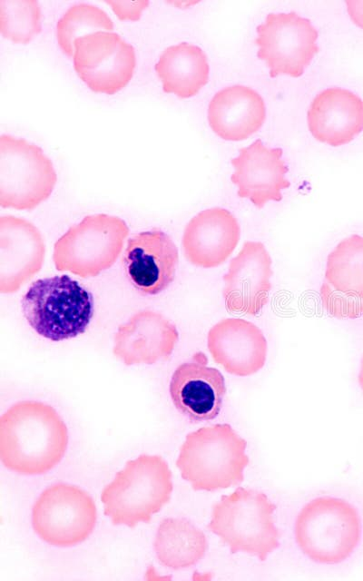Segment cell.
<instances>
[{"mask_svg": "<svg viewBox=\"0 0 363 581\" xmlns=\"http://www.w3.org/2000/svg\"><path fill=\"white\" fill-rule=\"evenodd\" d=\"M121 20L136 21L141 18L142 12L149 5L148 0L125 1V0H106Z\"/></svg>", "mask_w": 363, "mask_h": 581, "instance_id": "cell-27", "label": "cell"}, {"mask_svg": "<svg viewBox=\"0 0 363 581\" xmlns=\"http://www.w3.org/2000/svg\"><path fill=\"white\" fill-rule=\"evenodd\" d=\"M346 5L352 21L363 28V0H346Z\"/></svg>", "mask_w": 363, "mask_h": 581, "instance_id": "cell-28", "label": "cell"}, {"mask_svg": "<svg viewBox=\"0 0 363 581\" xmlns=\"http://www.w3.org/2000/svg\"><path fill=\"white\" fill-rule=\"evenodd\" d=\"M256 31L257 55L266 62L271 77L301 75L319 51L318 30L295 11L269 13Z\"/></svg>", "mask_w": 363, "mask_h": 581, "instance_id": "cell-10", "label": "cell"}, {"mask_svg": "<svg viewBox=\"0 0 363 581\" xmlns=\"http://www.w3.org/2000/svg\"><path fill=\"white\" fill-rule=\"evenodd\" d=\"M272 261L260 241H245L223 276L226 309L255 316L269 300Z\"/></svg>", "mask_w": 363, "mask_h": 581, "instance_id": "cell-15", "label": "cell"}, {"mask_svg": "<svg viewBox=\"0 0 363 581\" xmlns=\"http://www.w3.org/2000/svg\"><path fill=\"white\" fill-rule=\"evenodd\" d=\"M123 263L136 290L143 295H157L175 279L178 249L160 229L141 231L128 240Z\"/></svg>", "mask_w": 363, "mask_h": 581, "instance_id": "cell-13", "label": "cell"}, {"mask_svg": "<svg viewBox=\"0 0 363 581\" xmlns=\"http://www.w3.org/2000/svg\"><path fill=\"white\" fill-rule=\"evenodd\" d=\"M57 181L52 161L25 139L0 136V205L32 210L46 200Z\"/></svg>", "mask_w": 363, "mask_h": 581, "instance_id": "cell-8", "label": "cell"}, {"mask_svg": "<svg viewBox=\"0 0 363 581\" xmlns=\"http://www.w3.org/2000/svg\"><path fill=\"white\" fill-rule=\"evenodd\" d=\"M128 233L126 222L119 217L87 215L55 241V269L82 278L97 276L116 261Z\"/></svg>", "mask_w": 363, "mask_h": 581, "instance_id": "cell-7", "label": "cell"}, {"mask_svg": "<svg viewBox=\"0 0 363 581\" xmlns=\"http://www.w3.org/2000/svg\"><path fill=\"white\" fill-rule=\"evenodd\" d=\"M276 508L264 493L238 487L214 505L208 528L232 554L241 551L264 561L280 546V534L273 520Z\"/></svg>", "mask_w": 363, "mask_h": 581, "instance_id": "cell-5", "label": "cell"}, {"mask_svg": "<svg viewBox=\"0 0 363 581\" xmlns=\"http://www.w3.org/2000/svg\"><path fill=\"white\" fill-rule=\"evenodd\" d=\"M178 340L172 322L159 312L145 310L118 327L113 353L125 365H150L170 358Z\"/></svg>", "mask_w": 363, "mask_h": 581, "instance_id": "cell-18", "label": "cell"}, {"mask_svg": "<svg viewBox=\"0 0 363 581\" xmlns=\"http://www.w3.org/2000/svg\"><path fill=\"white\" fill-rule=\"evenodd\" d=\"M172 471L158 455H140L126 462L102 491L104 515L113 525L148 523L170 501Z\"/></svg>", "mask_w": 363, "mask_h": 581, "instance_id": "cell-3", "label": "cell"}, {"mask_svg": "<svg viewBox=\"0 0 363 581\" xmlns=\"http://www.w3.org/2000/svg\"><path fill=\"white\" fill-rule=\"evenodd\" d=\"M207 346L216 363L240 377L258 372L267 358L268 344L261 330L240 318L224 319L213 325Z\"/></svg>", "mask_w": 363, "mask_h": 581, "instance_id": "cell-19", "label": "cell"}, {"mask_svg": "<svg viewBox=\"0 0 363 581\" xmlns=\"http://www.w3.org/2000/svg\"><path fill=\"white\" fill-rule=\"evenodd\" d=\"M207 547L204 533L187 519L169 517L158 527L154 550L165 567L180 570L192 566L204 556Z\"/></svg>", "mask_w": 363, "mask_h": 581, "instance_id": "cell-24", "label": "cell"}, {"mask_svg": "<svg viewBox=\"0 0 363 581\" xmlns=\"http://www.w3.org/2000/svg\"><path fill=\"white\" fill-rule=\"evenodd\" d=\"M154 68L163 91L182 98L196 94L209 79L206 54L200 46L186 42L165 48Z\"/></svg>", "mask_w": 363, "mask_h": 581, "instance_id": "cell-23", "label": "cell"}, {"mask_svg": "<svg viewBox=\"0 0 363 581\" xmlns=\"http://www.w3.org/2000/svg\"><path fill=\"white\" fill-rule=\"evenodd\" d=\"M240 237V224L230 211L221 207L203 210L184 229L185 258L198 267H217L233 252Z\"/></svg>", "mask_w": 363, "mask_h": 581, "instance_id": "cell-20", "label": "cell"}, {"mask_svg": "<svg viewBox=\"0 0 363 581\" xmlns=\"http://www.w3.org/2000/svg\"><path fill=\"white\" fill-rule=\"evenodd\" d=\"M361 521L356 508L344 499L321 497L306 504L295 523V538L312 561L338 564L358 547Z\"/></svg>", "mask_w": 363, "mask_h": 581, "instance_id": "cell-6", "label": "cell"}, {"mask_svg": "<svg viewBox=\"0 0 363 581\" xmlns=\"http://www.w3.org/2000/svg\"><path fill=\"white\" fill-rule=\"evenodd\" d=\"M41 29V7L36 0H0V32L4 37L25 44Z\"/></svg>", "mask_w": 363, "mask_h": 581, "instance_id": "cell-26", "label": "cell"}, {"mask_svg": "<svg viewBox=\"0 0 363 581\" xmlns=\"http://www.w3.org/2000/svg\"><path fill=\"white\" fill-rule=\"evenodd\" d=\"M73 59L75 72L87 86L107 94L130 82L136 64L132 45L120 34L104 31L77 38Z\"/></svg>", "mask_w": 363, "mask_h": 581, "instance_id": "cell-11", "label": "cell"}, {"mask_svg": "<svg viewBox=\"0 0 363 581\" xmlns=\"http://www.w3.org/2000/svg\"><path fill=\"white\" fill-rule=\"evenodd\" d=\"M23 314L31 328L52 341L83 334L93 315L92 293L68 275L34 281L21 300Z\"/></svg>", "mask_w": 363, "mask_h": 581, "instance_id": "cell-4", "label": "cell"}, {"mask_svg": "<svg viewBox=\"0 0 363 581\" xmlns=\"http://www.w3.org/2000/svg\"><path fill=\"white\" fill-rule=\"evenodd\" d=\"M97 518L94 501L84 490L56 484L40 495L32 510L34 532L55 547H71L84 541Z\"/></svg>", "mask_w": 363, "mask_h": 581, "instance_id": "cell-9", "label": "cell"}, {"mask_svg": "<svg viewBox=\"0 0 363 581\" xmlns=\"http://www.w3.org/2000/svg\"><path fill=\"white\" fill-rule=\"evenodd\" d=\"M113 29V23L100 7L81 3L70 6L56 24V38L60 48L71 56L77 38L97 32Z\"/></svg>", "mask_w": 363, "mask_h": 581, "instance_id": "cell-25", "label": "cell"}, {"mask_svg": "<svg viewBox=\"0 0 363 581\" xmlns=\"http://www.w3.org/2000/svg\"><path fill=\"white\" fill-rule=\"evenodd\" d=\"M246 447L247 441L227 423L202 427L186 436L176 465L194 490L227 488L244 478Z\"/></svg>", "mask_w": 363, "mask_h": 581, "instance_id": "cell-2", "label": "cell"}, {"mask_svg": "<svg viewBox=\"0 0 363 581\" xmlns=\"http://www.w3.org/2000/svg\"><path fill=\"white\" fill-rule=\"evenodd\" d=\"M307 120L318 141L332 146L348 143L363 130V101L348 89L326 88L311 101Z\"/></svg>", "mask_w": 363, "mask_h": 581, "instance_id": "cell-21", "label": "cell"}, {"mask_svg": "<svg viewBox=\"0 0 363 581\" xmlns=\"http://www.w3.org/2000/svg\"><path fill=\"white\" fill-rule=\"evenodd\" d=\"M68 429L50 405L19 401L0 418V458L9 469L39 475L55 467L68 446Z\"/></svg>", "mask_w": 363, "mask_h": 581, "instance_id": "cell-1", "label": "cell"}, {"mask_svg": "<svg viewBox=\"0 0 363 581\" xmlns=\"http://www.w3.org/2000/svg\"><path fill=\"white\" fill-rule=\"evenodd\" d=\"M319 295L323 308L332 317H363L362 236L350 235L328 255Z\"/></svg>", "mask_w": 363, "mask_h": 581, "instance_id": "cell-12", "label": "cell"}, {"mask_svg": "<svg viewBox=\"0 0 363 581\" xmlns=\"http://www.w3.org/2000/svg\"><path fill=\"white\" fill-rule=\"evenodd\" d=\"M358 383L360 385V388L363 390V357H362V359H361L360 370H359V374H358Z\"/></svg>", "mask_w": 363, "mask_h": 581, "instance_id": "cell-29", "label": "cell"}, {"mask_svg": "<svg viewBox=\"0 0 363 581\" xmlns=\"http://www.w3.org/2000/svg\"><path fill=\"white\" fill-rule=\"evenodd\" d=\"M45 255L44 238L29 221L0 217V291L13 293L42 268Z\"/></svg>", "mask_w": 363, "mask_h": 581, "instance_id": "cell-17", "label": "cell"}, {"mask_svg": "<svg viewBox=\"0 0 363 581\" xmlns=\"http://www.w3.org/2000/svg\"><path fill=\"white\" fill-rule=\"evenodd\" d=\"M265 116V103L261 95L243 84H232L221 89L208 106L211 128L228 141L248 138L261 127Z\"/></svg>", "mask_w": 363, "mask_h": 581, "instance_id": "cell-22", "label": "cell"}, {"mask_svg": "<svg viewBox=\"0 0 363 581\" xmlns=\"http://www.w3.org/2000/svg\"><path fill=\"white\" fill-rule=\"evenodd\" d=\"M207 363L203 352L195 353L191 361L176 368L169 386L176 409L195 423L215 419L221 412L226 394L223 375Z\"/></svg>", "mask_w": 363, "mask_h": 581, "instance_id": "cell-14", "label": "cell"}, {"mask_svg": "<svg viewBox=\"0 0 363 581\" xmlns=\"http://www.w3.org/2000/svg\"><path fill=\"white\" fill-rule=\"evenodd\" d=\"M282 154L281 148L268 147L261 139L240 148L231 161L234 168L231 180L238 187V196L248 198L259 209L269 201H281V190L290 186Z\"/></svg>", "mask_w": 363, "mask_h": 581, "instance_id": "cell-16", "label": "cell"}]
</instances>
